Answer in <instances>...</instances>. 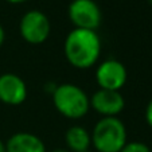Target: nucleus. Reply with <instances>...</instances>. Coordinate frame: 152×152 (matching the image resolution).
<instances>
[{"mask_svg": "<svg viewBox=\"0 0 152 152\" xmlns=\"http://www.w3.org/2000/svg\"><path fill=\"white\" fill-rule=\"evenodd\" d=\"M63 51L67 62L75 69H89L97 63L101 54V39L92 30L74 28L65 39Z\"/></svg>", "mask_w": 152, "mask_h": 152, "instance_id": "1", "label": "nucleus"}, {"mask_svg": "<svg viewBox=\"0 0 152 152\" xmlns=\"http://www.w3.org/2000/svg\"><path fill=\"white\" fill-rule=\"evenodd\" d=\"M69 18L74 28L96 31L101 24L102 14L94 0H73L69 6Z\"/></svg>", "mask_w": 152, "mask_h": 152, "instance_id": "5", "label": "nucleus"}, {"mask_svg": "<svg viewBox=\"0 0 152 152\" xmlns=\"http://www.w3.org/2000/svg\"><path fill=\"white\" fill-rule=\"evenodd\" d=\"M90 136L97 152H120L126 143V128L118 117H102L96 123Z\"/></svg>", "mask_w": 152, "mask_h": 152, "instance_id": "3", "label": "nucleus"}, {"mask_svg": "<svg viewBox=\"0 0 152 152\" xmlns=\"http://www.w3.org/2000/svg\"><path fill=\"white\" fill-rule=\"evenodd\" d=\"M126 69L117 59H106L98 65L96 70V81L100 89L118 90L126 82Z\"/></svg>", "mask_w": 152, "mask_h": 152, "instance_id": "6", "label": "nucleus"}, {"mask_svg": "<svg viewBox=\"0 0 152 152\" xmlns=\"http://www.w3.org/2000/svg\"><path fill=\"white\" fill-rule=\"evenodd\" d=\"M55 109L70 120L82 118L90 109V97L74 83H61L51 94Z\"/></svg>", "mask_w": 152, "mask_h": 152, "instance_id": "2", "label": "nucleus"}, {"mask_svg": "<svg viewBox=\"0 0 152 152\" xmlns=\"http://www.w3.org/2000/svg\"><path fill=\"white\" fill-rule=\"evenodd\" d=\"M57 83L55 82H49V83H46V86H45V89L47 90V92L50 93V94H53V93H54V90L57 89Z\"/></svg>", "mask_w": 152, "mask_h": 152, "instance_id": "13", "label": "nucleus"}, {"mask_svg": "<svg viewBox=\"0 0 152 152\" xmlns=\"http://www.w3.org/2000/svg\"><path fill=\"white\" fill-rule=\"evenodd\" d=\"M120 152H151V149L147 144L141 141H131V143L126 141Z\"/></svg>", "mask_w": 152, "mask_h": 152, "instance_id": "11", "label": "nucleus"}, {"mask_svg": "<svg viewBox=\"0 0 152 152\" xmlns=\"http://www.w3.org/2000/svg\"><path fill=\"white\" fill-rule=\"evenodd\" d=\"M85 152H92V151H85Z\"/></svg>", "mask_w": 152, "mask_h": 152, "instance_id": "19", "label": "nucleus"}, {"mask_svg": "<svg viewBox=\"0 0 152 152\" xmlns=\"http://www.w3.org/2000/svg\"><path fill=\"white\" fill-rule=\"evenodd\" d=\"M27 98V86L19 75L4 73L0 75V101L7 105H20Z\"/></svg>", "mask_w": 152, "mask_h": 152, "instance_id": "8", "label": "nucleus"}, {"mask_svg": "<svg viewBox=\"0 0 152 152\" xmlns=\"http://www.w3.org/2000/svg\"><path fill=\"white\" fill-rule=\"evenodd\" d=\"M148 1H149V4H152V0H148Z\"/></svg>", "mask_w": 152, "mask_h": 152, "instance_id": "18", "label": "nucleus"}, {"mask_svg": "<svg viewBox=\"0 0 152 152\" xmlns=\"http://www.w3.org/2000/svg\"><path fill=\"white\" fill-rule=\"evenodd\" d=\"M145 121L152 128V98L149 100L148 105H147V108H145Z\"/></svg>", "mask_w": 152, "mask_h": 152, "instance_id": "12", "label": "nucleus"}, {"mask_svg": "<svg viewBox=\"0 0 152 152\" xmlns=\"http://www.w3.org/2000/svg\"><path fill=\"white\" fill-rule=\"evenodd\" d=\"M7 152H46L45 143L30 132H18L6 143Z\"/></svg>", "mask_w": 152, "mask_h": 152, "instance_id": "9", "label": "nucleus"}, {"mask_svg": "<svg viewBox=\"0 0 152 152\" xmlns=\"http://www.w3.org/2000/svg\"><path fill=\"white\" fill-rule=\"evenodd\" d=\"M49 152H70V151H69V149H66V148H55V149L49 151Z\"/></svg>", "mask_w": 152, "mask_h": 152, "instance_id": "16", "label": "nucleus"}, {"mask_svg": "<svg viewBox=\"0 0 152 152\" xmlns=\"http://www.w3.org/2000/svg\"><path fill=\"white\" fill-rule=\"evenodd\" d=\"M4 39H6V32H4L3 26L0 24V47H1V45L4 43Z\"/></svg>", "mask_w": 152, "mask_h": 152, "instance_id": "14", "label": "nucleus"}, {"mask_svg": "<svg viewBox=\"0 0 152 152\" xmlns=\"http://www.w3.org/2000/svg\"><path fill=\"white\" fill-rule=\"evenodd\" d=\"M0 152H7V149H6V144H4L1 140H0Z\"/></svg>", "mask_w": 152, "mask_h": 152, "instance_id": "17", "label": "nucleus"}, {"mask_svg": "<svg viewBox=\"0 0 152 152\" xmlns=\"http://www.w3.org/2000/svg\"><path fill=\"white\" fill-rule=\"evenodd\" d=\"M8 3H12V4H20V3H24L27 0H7Z\"/></svg>", "mask_w": 152, "mask_h": 152, "instance_id": "15", "label": "nucleus"}, {"mask_svg": "<svg viewBox=\"0 0 152 152\" xmlns=\"http://www.w3.org/2000/svg\"><path fill=\"white\" fill-rule=\"evenodd\" d=\"M90 108L102 117H117L125 108V100L118 90L98 89L90 97Z\"/></svg>", "mask_w": 152, "mask_h": 152, "instance_id": "7", "label": "nucleus"}, {"mask_svg": "<svg viewBox=\"0 0 152 152\" xmlns=\"http://www.w3.org/2000/svg\"><path fill=\"white\" fill-rule=\"evenodd\" d=\"M51 31V24L46 15L39 10H31L22 16L19 32L30 45H40L47 40Z\"/></svg>", "mask_w": 152, "mask_h": 152, "instance_id": "4", "label": "nucleus"}, {"mask_svg": "<svg viewBox=\"0 0 152 152\" xmlns=\"http://www.w3.org/2000/svg\"><path fill=\"white\" fill-rule=\"evenodd\" d=\"M65 141L70 152H85L92 145V136L83 126L73 125L65 133Z\"/></svg>", "mask_w": 152, "mask_h": 152, "instance_id": "10", "label": "nucleus"}]
</instances>
